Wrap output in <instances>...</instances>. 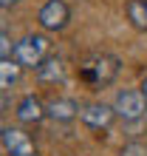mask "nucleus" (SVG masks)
<instances>
[{
  "instance_id": "nucleus-1",
  "label": "nucleus",
  "mask_w": 147,
  "mask_h": 156,
  "mask_svg": "<svg viewBox=\"0 0 147 156\" xmlns=\"http://www.w3.org/2000/svg\"><path fill=\"white\" fill-rule=\"evenodd\" d=\"M119 74V57L113 54H94V57L79 62V77L94 88H105Z\"/></svg>"
},
{
  "instance_id": "nucleus-2",
  "label": "nucleus",
  "mask_w": 147,
  "mask_h": 156,
  "mask_svg": "<svg viewBox=\"0 0 147 156\" xmlns=\"http://www.w3.org/2000/svg\"><path fill=\"white\" fill-rule=\"evenodd\" d=\"M48 48H51L48 37H43V34H26L23 40L14 43L12 60L20 62L23 68H34V71H37L45 60H48Z\"/></svg>"
},
{
  "instance_id": "nucleus-3",
  "label": "nucleus",
  "mask_w": 147,
  "mask_h": 156,
  "mask_svg": "<svg viewBox=\"0 0 147 156\" xmlns=\"http://www.w3.org/2000/svg\"><path fill=\"white\" fill-rule=\"evenodd\" d=\"M113 111L116 116L127 119V122H136V119H142L147 114V97L142 88H125L119 91L116 99H113Z\"/></svg>"
},
{
  "instance_id": "nucleus-4",
  "label": "nucleus",
  "mask_w": 147,
  "mask_h": 156,
  "mask_svg": "<svg viewBox=\"0 0 147 156\" xmlns=\"http://www.w3.org/2000/svg\"><path fill=\"white\" fill-rule=\"evenodd\" d=\"M71 20V9L65 0H45L43 9L37 12V23L45 31H62Z\"/></svg>"
},
{
  "instance_id": "nucleus-5",
  "label": "nucleus",
  "mask_w": 147,
  "mask_h": 156,
  "mask_svg": "<svg viewBox=\"0 0 147 156\" xmlns=\"http://www.w3.org/2000/svg\"><path fill=\"white\" fill-rule=\"evenodd\" d=\"M3 151L9 156H37V145L23 128L17 125H3Z\"/></svg>"
},
{
  "instance_id": "nucleus-6",
  "label": "nucleus",
  "mask_w": 147,
  "mask_h": 156,
  "mask_svg": "<svg viewBox=\"0 0 147 156\" xmlns=\"http://www.w3.org/2000/svg\"><path fill=\"white\" fill-rule=\"evenodd\" d=\"M113 116H116V111H113L110 105H105V102H91V105H85V108L79 111V119H82L88 128H94V131L110 128Z\"/></svg>"
},
{
  "instance_id": "nucleus-7",
  "label": "nucleus",
  "mask_w": 147,
  "mask_h": 156,
  "mask_svg": "<svg viewBox=\"0 0 147 156\" xmlns=\"http://www.w3.org/2000/svg\"><path fill=\"white\" fill-rule=\"evenodd\" d=\"M45 116H48V111H45V105H43L40 97L26 94L20 102H17V119L26 122V125H37V122H43Z\"/></svg>"
},
{
  "instance_id": "nucleus-8",
  "label": "nucleus",
  "mask_w": 147,
  "mask_h": 156,
  "mask_svg": "<svg viewBox=\"0 0 147 156\" xmlns=\"http://www.w3.org/2000/svg\"><path fill=\"white\" fill-rule=\"evenodd\" d=\"M45 111H48L51 119H57V122H71V119H77L82 108L74 102L71 97H57V99H51L48 105H45Z\"/></svg>"
},
{
  "instance_id": "nucleus-9",
  "label": "nucleus",
  "mask_w": 147,
  "mask_h": 156,
  "mask_svg": "<svg viewBox=\"0 0 147 156\" xmlns=\"http://www.w3.org/2000/svg\"><path fill=\"white\" fill-rule=\"evenodd\" d=\"M125 17L136 31H147V0H127Z\"/></svg>"
},
{
  "instance_id": "nucleus-10",
  "label": "nucleus",
  "mask_w": 147,
  "mask_h": 156,
  "mask_svg": "<svg viewBox=\"0 0 147 156\" xmlns=\"http://www.w3.org/2000/svg\"><path fill=\"white\" fill-rule=\"evenodd\" d=\"M62 77H65V62H62L60 57H48L40 68H37V80L40 82H60Z\"/></svg>"
},
{
  "instance_id": "nucleus-11",
  "label": "nucleus",
  "mask_w": 147,
  "mask_h": 156,
  "mask_svg": "<svg viewBox=\"0 0 147 156\" xmlns=\"http://www.w3.org/2000/svg\"><path fill=\"white\" fill-rule=\"evenodd\" d=\"M20 62H14V60H3L0 62V82H3V88H12L17 85V80H20Z\"/></svg>"
},
{
  "instance_id": "nucleus-12",
  "label": "nucleus",
  "mask_w": 147,
  "mask_h": 156,
  "mask_svg": "<svg viewBox=\"0 0 147 156\" xmlns=\"http://www.w3.org/2000/svg\"><path fill=\"white\" fill-rule=\"evenodd\" d=\"M0 3H3V6L9 9V6H14V3H20V0H0Z\"/></svg>"
},
{
  "instance_id": "nucleus-13",
  "label": "nucleus",
  "mask_w": 147,
  "mask_h": 156,
  "mask_svg": "<svg viewBox=\"0 0 147 156\" xmlns=\"http://www.w3.org/2000/svg\"><path fill=\"white\" fill-rule=\"evenodd\" d=\"M142 91H144V97H147V77H144V82H142Z\"/></svg>"
}]
</instances>
